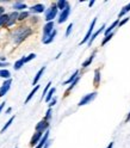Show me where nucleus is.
Returning a JSON list of instances; mask_svg holds the SVG:
<instances>
[{
    "mask_svg": "<svg viewBox=\"0 0 130 148\" xmlns=\"http://www.w3.org/2000/svg\"><path fill=\"white\" fill-rule=\"evenodd\" d=\"M32 34V30L29 26H19L18 29H16L12 34V40L14 43H21L23 42L26 37H29Z\"/></svg>",
    "mask_w": 130,
    "mask_h": 148,
    "instance_id": "1",
    "label": "nucleus"
},
{
    "mask_svg": "<svg viewBox=\"0 0 130 148\" xmlns=\"http://www.w3.org/2000/svg\"><path fill=\"white\" fill-rule=\"evenodd\" d=\"M56 14H57V7H56V5H53L47 11V13H45V21L53 22V19L56 17Z\"/></svg>",
    "mask_w": 130,
    "mask_h": 148,
    "instance_id": "2",
    "label": "nucleus"
},
{
    "mask_svg": "<svg viewBox=\"0 0 130 148\" xmlns=\"http://www.w3.org/2000/svg\"><path fill=\"white\" fill-rule=\"evenodd\" d=\"M97 97V92H92V93H90V95H86L85 97H82L81 98V100L79 101V106H83V105H86V104H88V103H91L92 100H93L94 98Z\"/></svg>",
    "mask_w": 130,
    "mask_h": 148,
    "instance_id": "3",
    "label": "nucleus"
},
{
    "mask_svg": "<svg viewBox=\"0 0 130 148\" xmlns=\"http://www.w3.org/2000/svg\"><path fill=\"white\" fill-rule=\"evenodd\" d=\"M53 31H54V22H48L43 27V38H42V41H44L45 38H47Z\"/></svg>",
    "mask_w": 130,
    "mask_h": 148,
    "instance_id": "4",
    "label": "nucleus"
},
{
    "mask_svg": "<svg viewBox=\"0 0 130 148\" xmlns=\"http://www.w3.org/2000/svg\"><path fill=\"white\" fill-rule=\"evenodd\" d=\"M11 84H12V80L7 79L4 84L1 85V87H0V97H4L7 93L8 90H10V87H11Z\"/></svg>",
    "mask_w": 130,
    "mask_h": 148,
    "instance_id": "5",
    "label": "nucleus"
},
{
    "mask_svg": "<svg viewBox=\"0 0 130 148\" xmlns=\"http://www.w3.org/2000/svg\"><path fill=\"white\" fill-rule=\"evenodd\" d=\"M69 14H70V7L68 6V7L64 8L63 11H61V14H60V17H59V23H60V24L64 23V22L68 19Z\"/></svg>",
    "mask_w": 130,
    "mask_h": 148,
    "instance_id": "6",
    "label": "nucleus"
},
{
    "mask_svg": "<svg viewBox=\"0 0 130 148\" xmlns=\"http://www.w3.org/2000/svg\"><path fill=\"white\" fill-rule=\"evenodd\" d=\"M96 22H97V18H94L93 21H92V23H91V26H90V29H88V31H87V34H86V36L83 37V40L81 41V44H83V43H86V42H88V40L91 38V35H92V32H93V29H94V25H96Z\"/></svg>",
    "mask_w": 130,
    "mask_h": 148,
    "instance_id": "7",
    "label": "nucleus"
},
{
    "mask_svg": "<svg viewBox=\"0 0 130 148\" xmlns=\"http://www.w3.org/2000/svg\"><path fill=\"white\" fill-rule=\"evenodd\" d=\"M49 128V123L48 121H41L40 123H37L36 125V132H40V133H43V132H47V129Z\"/></svg>",
    "mask_w": 130,
    "mask_h": 148,
    "instance_id": "8",
    "label": "nucleus"
},
{
    "mask_svg": "<svg viewBox=\"0 0 130 148\" xmlns=\"http://www.w3.org/2000/svg\"><path fill=\"white\" fill-rule=\"evenodd\" d=\"M42 136H43V133H40V132H36L35 134H34V136L31 137V141H30V145L31 146H37V143L40 142V140L42 138Z\"/></svg>",
    "mask_w": 130,
    "mask_h": 148,
    "instance_id": "9",
    "label": "nucleus"
},
{
    "mask_svg": "<svg viewBox=\"0 0 130 148\" xmlns=\"http://www.w3.org/2000/svg\"><path fill=\"white\" fill-rule=\"evenodd\" d=\"M48 137H49V132L47 130V132H45V134L42 136V138L40 140V142L37 143V146H36L35 148H43V147H44V145L48 142Z\"/></svg>",
    "mask_w": 130,
    "mask_h": 148,
    "instance_id": "10",
    "label": "nucleus"
},
{
    "mask_svg": "<svg viewBox=\"0 0 130 148\" xmlns=\"http://www.w3.org/2000/svg\"><path fill=\"white\" fill-rule=\"evenodd\" d=\"M18 19V13L17 12H12L11 14H8V19L6 23V26H11L14 24V22Z\"/></svg>",
    "mask_w": 130,
    "mask_h": 148,
    "instance_id": "11",
    "label": "nucleus"
},
{
    "mask_svg": "<svg viewBox=\"0 0 130 148\" xmlns=\"http://www.w3.org/2000/svg\"><path fill=\"white\" fill-rule=\"evenodd\" d=\"M104 30H105V25H103V26L100 27V29H98V30H97V31H96L93 35H92V36H91V38L88 40V45H91L92 43H93V41L97 38V36H98L99 34H101V32H103Z\"/></svg>",
    "mask_w": 130,
    "mask_h": 148,
    "instance_id": "12",
    "label": "nucleus"
},
{
    "mask_svg": "<svg viewBox=\"0 0 130 148\" xmlns=\"http://www.w3.org/2000/svg\"><path fill=\"white\" fill-rule=\"evenodd\" d=\"M30 11L34 13H42V12H44V6L42 4H37L30 8Z\"/></svg>",
    "mask_w": 130,
    "mask_h": 148,
    "instance_id": "13",
    "label": "nucleus"
},
{
    "mask_svg": "<svg viewBox=\"0 0 130 148\" xmlns=\"http://www.w3.org/2000/svg\"><path fill=\"white\" fill-rule=\"evenodd\" d=\"M56 7H57V10H61V11H63L66 7H68L69 6V4H68V1H66V0H60V1H57L56 4Z\"/></svg>",
    "mask_w": 130,
    "mask_h": 148,
    "instance_id": "14",
    "label": "nucleus"
},
{
    "mask_svg": "<svg viewBox=\"0 0 130 148\" xmlns=\"http://www.w3.org/2000/svg\"><path fill=\"white\" fill-rule=\"evenodd\" d=\"M44 71H45V67H42L38 72H37V74H36V77L34 78V81H32V85H37V82H38V80L41 79V77H42V74L44 73Z\"/></svg>",
    "mask_w": 130,
    "mask_h": 148,
    "instance_id": "15",
    "label": "nucleus"
},
{
    "mask_svg": "<svg viewBox=\"0 0 130 148\" xmlns=\"http://www.w3.org/2000/svg\"><path fill=\"white\" fill-rule=\"evenodd\" d=\"M78 77H79V71H75V72H74V73L72 74V77H70V78H69L67 81H64V82H63V85H68V84H72V82H73L74 80H75Z\"/></svg>",
    "mask_w": 130,
    "mask_h": 148,
    "instance_id": "16",
    "label": "nucleus"
},
{
    "mask_svg": "<svg viewBox=\"0 0 130 148\" xmlns=\"http://www.w3.org/2000/svg\"><path fill=\"white\" fill-rule=\"evenodd\" d=\"M118 23H119V19H117V21H115L114 23H112V25H111L110 27H107V29L105 30V36H107V35H110V34H112V30L115 29V27L118 25Z\"/></svg>",
    "mask_w": 130,
    "mask_h": 148,
    "instance_id": "17",
    "label": "nucleus"
},
{
    "mask_svg": "<svg viewBox=\"0 0 130 148\" xmlns=\"http://www.w3.org/2000/svg\"><path fill=\"white\" fill-rule=\"evenodd\" d=\"M38 88H40V86H38V85H36V86L34 87V90H32V91L30 92V95L26 97V99H25V104H27V103H29V101H30V99H31V98L34 97V95L36 93L37 91H38Z\"/></svg>",
    "mask_w": 130,
    "mask_h": 148,
    "instance_id": "18",
    "label": "nucleus"
},
{
    "mask_svg": "<svg viewBox=\"0 0 130 148\" xmlns=\"http://www.w3.org/2000/svg\"><path fill=\"white\" fill-rule=\"evenodd\" d=\"M55 35H56V31L54 30V31H53V32H51V34H50V35L47 37V38H45V40L43 41V43H44V44H49V43H51V42L54 41V37H55Z\"/></svg>",
    "mask_w": 130,
    "mask_h": 148,
    "instance_id": "19",
    "label": "nucleus"
},
{
    "mask_svg": "<svg viewBox=\"0 0 130 148\" xmlns=\"http://www.w3.org/2000/svg\"><path fill=\"white\" fill-rule=\"evenodd\" d=\"M13 8H14V10H17V11H23L24 8H26V5L24 3H19V1H18V3H16L13 5Z\"/></svg>",
    "mask_w": 130,
    "mask_h": 148,
    "instance_id": "20",
    "label": "nucleus"
},
{
    "mask_svg": "<svg viewBox=\"0 0 130 148\" xmlns=\"http://www.w3.org/2000/svg\"><path fill=\"white\" fill-rule=\"evenodd\" d=\"M94 55H96V53H93V54H92L91 56H90V58H88V59H87L85 62L82 63V67H83V68H86V67H88V66H90V64H91V62L93 61V59H94Z\"/></svg>",
    "mask_w": 130,
    "mask_h": 148,
    "instance_id": "21",
    "label": "nucleus"
},
{
    "mask_svg": "<svg viewBox=\"0 0 130 148\" xmlns=\"http://www.w3.org/2000/svg\"><path fill=\"white\" fill-rule=\"evenodd\" d=\"M11 74L7 69H0V78H5V79H10Z\"/></svg>",
    "mask_w": 130,
    "mask_h": 148,
    "instance_id": "22",
    "label": "nucleus"
},
{
    "mask_svg": "<svg viewBox=\"0 0 130 148\" xmlns=\"http://www.w3.org/2000/svg\"><path fill=\"white\" fill-rule=\"evenodd\" d=\"M13 121H14V116H12V117H11V118H10V119H8V121L6 122V124L3 127V129H1V132H0V133H1V134H3V133H5V130H6V129H7L8 127H10V125L12 124V122H13Z\"/></svg>",
    "mask_w": 130,
    "mask_h": 148,
    "instance_id": "23",
    "label": "nucleus"
},
{
    "mask_svg": "<svg viewBox=\"0 0 130 148\" xmlns=\"http://www.w3.org/2000/svg\"><path fill=\"white\" fill-rule=\"evenodd\" d=\"M23 64H24V58H22L21 60H18L16 63H14V66H13V68L16 69V71H18V69H21L22 67H23Z\"/></svg>",
    "mask_w": 130,
    "mask_h": 148,
    "instance_id": "24",
    "label": "nucleus"
},
{
    "mask_svg": "<svg viewBox=\"0 0 130 148\" xmlns=\"http://www.w3.org/2000/svg\"><path fill=\"white\" fill-rule=\"evenodd\" d=\"M54 93H55V87L50 88L49 92L47 93V96H45V101H47V103H49V101H50V99L53 98V95H54Z\"/></svg>",
    "mask_w": 130,
    "mask_h": 148,
    "instance_id": "25",
    "label": "nucleus"
},
{
    "mask_svg": "<svg viewBox=\"0 0 130 148\" xmlns=\"http://www.w3.org/2000/svg\"><path fill=\"white\" fill-rule=\"evenodd\" d=\"M129 11H130V4L127 5V6H124V7H123V10L119 12V14H118V19H119V18H122V17H123L125 13H128Z\"/></svg>",
    "mask_w": 130,
    "mask_h": 148,
    "instance_id": "26",
    "label": "nucleus"
},
{
    "mask_svg": "<svg viewBox=\"0 0 130 148\" xmlns=\"http://www.w3.org/2000/svg\"><path fill=\"white\" fill-rule=\"evenodd\" d=\"M94 74H96V77H94V86L97 87L99 85V82H100V73H99V69H96Z\"/></svg>",
    "mask_w": 130,
    "mask_h": 148,
    "instance_id": "27",
    "label": "nucleus"
},
{
    "mask_svg": "<svg viewBox=\"0 0 130 148\" xmlns=\"http://www.w3.org/2000/svg\"><path fill=\"white\" fill-rule=\"evenodd\" d=\"M7 19H8V14H3L0 16V27H1L3 25H5L7 23Z\"/></svg>",
    "mask_w": 130,
    "mask_h": 148,
    "instance_id": "28",
    "label": "nucleus"
},
{
    "mask_svg": "<svg viewBox=\"0 0 130 148\" xmlns=\"http://www.w3.org/2000/svg\"><path fill=\"white\" fill-rule=\"evenodd\" d=\"M27 17H29V12L23 11L22 13L18 14V21H23V19H25V18H27Z\"/></svg>",
    "mask_w": 130,
    "mask_h": 148,
    "instance_id": "29",
    "label": "nucleus"
},
{
    "mask_svg": "<svg viewBox=\"0 0 130 148\" xmlns=\"http://www.w3.org/2000/svg\"><path fill=\"white\" fill-rule=\"evenodd\" d=\"M36 58V55L35 54H30V55H27L26 58H24V63L25 62H29V61H31V60H34Z\"/></svg>",
    "mask_w": 130,
    "mask_h": 148,
    "instance_id": "30",
    "label": "nucleus"
},
{
    "mask_svg": "<svg viewBox=\"0 0 130 148\" xmlns=\"http://www.w3.org/2000/svg\"><path fill=\"white\" fill-rule=\"evenodd\" d=\"M79 79H80V77H78V78H77L75 80H74V81L72 82V85H70V86L68 87V90H67V93H68V92H69V91H70V90H72V88H73L74 86H75V85L78 84V81H79Z\"/></svg>",
    "mask_w": 130,
    "mask_h": 148,
    "instance_id": "31",
    "label": "nucleus"
},
{
    "mask_svg": "<svg viewBox=\"0 0 130 148\" xmlns=\"http://www.w3.org/2000/svg\"><path fill=\"white\" fill-rule=\"evenodd\" d=\"M50 85H51V82H48V84H47V86H45V88H44V91H43L42 97H45V96H47L48 91H49V88H50Z\"/></svg>",
    "mask_w": 130,
    "mask_h": 148,
    "instance_id": "32",
    "label": "nucleus"
},
{
    "mask_svg": "<svg viewBox=\"0 0 130 148\" xmlns=\"http://www.w3.org/2000/svg\"><path fill=\"white\" fill-rule=\"evenodd\" d=\"M112 36H114V35H112V34H110V35H107V36H105V40H104V41H103V43H101V44H103V45H105V44H106V42H107V41H110V40H111V38H112Z\"/></svg>",
    "mask_w": 130,
    "mask_h": 148,
    "instance_id": "33",
    "label": "nucleus"
},
{
    "mask_svg": "<svg viewBox=\"0 0 130 148\" xmlns=\"http://www.w3.org/2000/svg\"><path fill=\"white\" fill-rule=\"evenodd\" d=\"M72 29H73V24L70 23V24L68 25V27H67V30H66V36H69V35H70V32H72Z\"/></svg>",
    "mask_w": 130,
    "mask_h": 148,
    "instance_id": "34",
    "label": "nucleus"
},
{
    "mask_svg": "<svg viewBox=\"0 0 130 148\" xmlns=\"http://www.w3.org/2000/svg\"><path fill=\"white\" fill-rule=\"evenodd\" d=\"M50 117H51V109L49 108V109H48V111H47V115H45V121H48V119H50Z\"/></svg>",
    "mask_w": 130,
    "mask_h": 148,
    "instance_id": "35",
    "label": "nucleus"
},
{
    "mask_svg": "<svg viewBox=\"0 0 130 148\" xmlns=\"http://www.w3.org/2000/svg\"><path fill=\"white\" fill-rule=\"evenodd\" d=\"M128 21H129V17H127V18H124V19H123L122 22H119V23H118V24H119V26H122V25H124V24H125V23H127Z\"/></svg>",
    "mask_w": 130,
    "mask_h": 148,
    "instance_id": "36",
    "label": "nucleus"
},
{
    "mask_svg": "<svg viewBox=\"0 0 130 148\" xmlns=\"http://www.w3.org/2000/svg\"><path fill=\"white\" fill-rule=\"evenodd\" d=\"M55 104H56V99H53V100L50 101V104H49V108H51V106L55 105Z\"/></svg>",
    "mask_w": 130,
    "mask_h": 148,
    "instance_id": "37",
    "label": "nucleus"
},
{
    "mask_svg": "<svg viewBox=\"0 0 130 148\" xmlns=\"http://www.w3.org/2000/svg\"><path fill=\"white\" fill-rule=\"evenodd\" d=\"M6 66H8L7 62H0V67H6Z\"/></svg>",
    "mask_w": 130,
    "mask_h": 148,
    "instance_id": "38",
    "label": "nucleus"
},
{
    "mask_svg": "<svg viewBox=\"0 0 130 148\" xmlns=\"http://www.w3.org/2000/svg\"><path fill=\"white\" fill-rule=\"evenodd\" d=\"M4 11H5V8L4 7H0V16L4 14Z\"/></svg>",
    "mask_w": 130,
    "mask_h": 148,
    "instance_id": "39",
    "label": "nucleus"
},
{
    "mask_svg": "<svg viewBox=\"0 0 130 148\" xmlns=\"http://www.w3.org/2000/svg\"><path fill=\"white\" fill-rule=\"evenodd\" d=\"M49 145H50V141H48V142H47V143H45V145H44V147H43V148H49Z\"/></svg>",
    "mask_w": 130,
    "mask_h": 148,
    "instance_id": "40",
    "label": "nucleus"
},
{
    "mask_svg": "<svg viewBox=\"0 0 130 148\" xmlns=\"http://www.w3.org/2000/svg\"><path fill=\"white\" fill-rule=\"evenodd\" d=\"M4 106H5V103H1V105H0V112H1V110L4 109Z\"/></svg>",
    "mask_w": 130,
    "mask_h": 148,
    "instance_id": "41",
    "label": "nucleus"
},
{
    "mask_svg": "<svg viewBox=\"0 0 130 148\" xmlns=\"http://www.w3.org/2000/svg\"><path fill=\"white\" fill-rule=\"evenodd\" d=\"M112 147H114V142H110V145H109L106 148H112Z\"/></svg>",
    "mask_w": 130,
    "mask_h": 148,
    "instance_id": "42",
    "label": "nucleus"
},
{
    "mask_svg": "<svg viewBox=\"0 0 130 148\" xmlns=\"http://www.w3.org/2000/svg\"><path fill=\"white\" fill-rule=\"evenodd\" d=\"M11 110H12V109H11V108H8V109H7V110H6V114H10V112H11Z\"/></svg>",
    "mask_w": 130,
    "mask_h": 148,
    "instance_id": "43",
    "label": "nucleus"
},
{
    "mask_svg": "<svg viewBox=\"0 0 130 148\" xmlns=\"http://www.w3.org/2000/svg\"><path fill=\"white\" fill-rule=\"evenodd\" d=\"M93 4H94V1H90V4H88V6L91 7V6H93Z\"/></svg>",
    "mask_w": 130,
    "mask_h": 148,
    "instance_id": "44",
    "label": "nucleus"
},
{
    "mask_svg": "<svg viewBox=\"0 0 130 148\" xmlns=\"http://www.w3.org/2000/svg\"><path fill=\"white\" fill-rule=\"evenodd\" d=\"M128 121H130V112H129V115H128V117H127V122Z\"/></svg>",
    "mask_w": 130,
    "mask_h": 148,
    "instance_id": "45",
    "label": "nucleus"
},
{
    "mask_svg": "<svg viewBox=\"0 0 130 148\" xmlns=\"http://www.w3.org/2000/svg\"><path fill=\"white\" fill-rule=\"evenodd\" d=\"M16 148H17V147H16Z\"/></svg>",
    "mask_w": 130,
    "mask_h": 148,
    "instance_id": "46",
    "label": "nucleus"
}]
</instances>
